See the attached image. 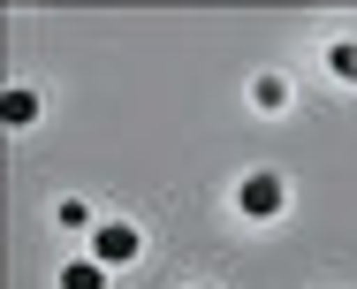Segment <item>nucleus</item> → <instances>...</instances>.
Masks as SVG:
<instances>
[{
	"label": "nucleus",
	"instance_id": "f257e3e1",
	"mask_svg": "<svg viewBox=\"0 0 357 289\" xmlns=\"http://www.w3.org/2000/svg\"><path fill=\"white\" fill-rule=\"evenodd\" d=\"M282 198H289V191H282V175H266V168L236 183V206H243L251 221H274V214H282Z\"/></svg>",
	"mask_w": 357,
	"mask_h": 289
},
{
	"label": "nucleus",
	"instance_id": "f03ea898",
	"mask_svg": "<svg viewBox=\"0 0 357 289\" xmlns=\"http://www.w3.org/2000/svg\"><path fill=\"white\" fill-rule=\"evenodd\" d=\"M91 259H99V267H130V259H137V228H130V221L91 228Z\"/></svg>",
	"mask_w": 357,
	"mask_h": 289
},
{
	"label": "nucleus",
	"instance_id": "7ed1b4c3",
	"mask_svg": "<svg viewBox=\"0 0 357 289\" xmlns=\"http://www.w3.org/2000/svg\"><path fill=\"white\" fill-rule=\"evenodd\" d=\"M61 289H107V267L99 259H76V267H61Z\"/></svg>",
	"mask_w": 357,
	"mask_h": 289
},
{
	"label": "nucleus",
	"instance_id": "20e7f679",
	"mask_svg": "<svg viewBox=\"0 0 357 289\" xmlns=\"http://www.w3.org/2000/svg\"><path fill=\"white\" fill-rule=\"evenodd\" d=\"M0 114H8L15 130H23V122L38 114V91H23V84H15V91H0Z\"/></svg>",
	"mask_w": 357,
	"mask_h": 289
},
{
	"label": "nucleus",
	"instance_id": "39448f33",
	"mask_svg": "<svg viewBox=\"0 0 357 289\" xmlns=\"http://www.w3.org/2000/svg\"><path fill=\"white\" fill-rule=\"evenodd\" d=\"M251 99L274 114V107H289V84H282V76H259V84H251Z\"/></svg>",
	"mask_w": 357,
	"mask_h": 289
},
{
	"label": "nucleus",
	"instance_id": "423d86ee",
	"mask_svg": "<svg viewBox=\"0 0 357 289\" xmlns=\"http://www.w3.org/2000/svg\"><path fill=\"white\" fill-rule=\"evenodd\" d=\"M327 61H335V76H350V84H357V46H335Z\"/></svg>",
	"mask_w": 357,
	"mask_h": 289
}]
</instances>
